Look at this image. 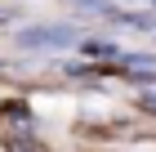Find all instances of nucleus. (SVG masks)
Segmentation results:
<instances>
[{
	"label": "nucleus",
	"mask_w": 156,
	"mask_h": 152,
	"mask_svg": "<svg viewBox=\"0 0 156 152\" xmlns=\"http://www.w3.org/2000/svg\"><path fill=\"white\" fill-rule=\"evenodd\" d=\"M13 40L23 49H72L85 36L76 23H49V27H23V32H13Z\"/></svg>",
	"instance_id": "nucleus-1"
},
{
	"label": "nucleus",
	"mask_w": 156,
	"mask_h": 152,
	"mask_svg": "<svg viewBox=\"0 0 156 152\" xmlns=\"http://www.w3.org/2000/svg\"><path fill=\"white\" fill-rule=\"evenodd\" d=\"M80 49L89 54V58H120V54H125L116 40H80Z\"/></svg>",
	"instance_id": "nucleus-2"
}]
</instances>
